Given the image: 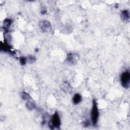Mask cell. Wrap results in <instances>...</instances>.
I'll return each instance as SVG.
<instances>
[{"mask_svg": "<svg viewBox=\"0 0 130 130\" xmlns=\"http://www.w3.org/2000/svg\"><path fill=\"white\" fill-rule=\"evenodd\" d=\"M91 121L93 125H96L97 123L99 117V111L97 103L95 100H93L92 107L91 112Z\"/></svg>", "mask_w": 130, "mask_h": 130, "instance_id": "1", "label": "cell"}, {"mask_svg": "<svg viewBox=\"0 0 130 130\" xmlns=\"http://www.w3.org/2000/svg\"><path fill=\"white\" fill-rule=\"evenodd\" d=\"M120 80L121 85L125 88L128 89L129 87L130 80V74L129 71H125L122 73L121 75Z\"/></svg>", "mask_w": 130, "mask_h": 130, "instance_id": "2", "label": "cell"}, {"mask_svg": "<svg viewBox=\"0 0 130 130\" xmlns=\"http://www.w3.org/2000/svg\"><path fill=\"white\" fill-rule=\"evenodd\" d=\"M39 26L42 31L44 33L49 32L52 30V26L48 21L42 20L39 23Z\"/></svg>", "mask_w": 130, "mask_h": 130, "instance_id": "3", "label": "cell"}, {"mask_svg": "<svg viewBox=\"0 0 130 130\" xmlns=\"http://www.w3.org/2000/svg\"><path fill=\"white\" fill-rule=\"evenodd\" d=\"M52 125L53 127L57 128H59L61 125V120L59 117V115L57 113V112H56L52 116Z\"/></svg>", "mask_w": 130, "mask_h": 130, "instance_id": "4", "label": "cell"}, {"mask_svg": "<svg viewBox=\"0 0 130 130\" xmlns=\"http://www.w3.org/2000/svg\"><path fill=\"white\" fill-rule=\"evenodd\" d=\"M76 57H77V55L72 53H69L67 56V61L70 64L74 65L77 61L76 60Z\"/></svg>", "mask_w": 130, "mask_h": 130, "instance_id": "5", "label": "cell"}, {"mask_svg": "<svg viewBox=\"0 0 130 130\" xmlns=\"http://www.w3.org/2000/svg\"><path fill=\"white\" fill-rule=\"evenodd\" d=\"M121 18L122 20L127 21L130 19V13L128 10H124L121 12Z\"/></svg>", "mask_w": 130, "mask_h": 130, "instance_id": "6", "label": "cell"}, {"mask_svg": "<svg viewBox=\"0 0 130 130\" xmlns=\"http://www.w3.org/2000/svg\"><path fill=\"white\" fill-rule=\"evenodd\" d=\"M82 100V97L79 93H76L73 98V102L74 104H78L80 103Z\"/></svg>", "mask_w": 130, "mask_h": 130, "instance_id": "7", "label": "cell"}, {"mask_svg": "<svg viewBox=\"0 0 130 130\" xmlns=\"http://www.w3.org/2000/svg\"><path fill=\"white\" fill-rule=\"evenodd\" d=\"M26 106L28 109L32 110L33 109H34L35 108L36 104L34 102H33V101H28L26 104Z\"/></svg>", "mask_w": 130, "mask_h": 130, "instance_id": "8", "label": "cell"}, {"mask_svg": "<svg viewBox=\"0 0 130 130\" xmlns=\"http://www.w3.org/2000/svg\"><path fill=\"white\" fill-rule=\"evenodd\" d=\"M21 98L25 100H28L31 99V97L29 95V94L26 92H23L22 93H21Z\"/></svg>", "mask_w": 130, "mask_h": 130, "instance_id": "9", "label": "cell"}, {"mask_svg": "<svg viewBox=\"0 0 130 130\" xmlns=\"http://www.w3.org/2000/svg\"><path fill=\"white\" fill-rule=\"evenodd\" d=\"M12 23V21L10 19H6L4 21V27L5 28H8L9 27V26H10L11 24Z\"/></svg>", "mask_w": 130, "mask_h": 130, "instance_id": "10", "label": "cell"}, {"mask_svg": "<svg viewBox=\"0 0 130 130\" xmlns=\"http://www.w3.org/2000/svg\"><path fill=\"white\" fill-rule=\"evenodd\" d=\"M36 61V58L34 56H28L27 59V61H28L30 63H32Z\"/></svg>", "mask_w": 130, "mask_h": 130, "instance_id": "11", "label": "cell"}, {"mask_svg": "<svg viewBox=\"0 0 130 130\" xmlns=\"http://www.w3.org/2000/svg\"><path fill=\"white\" fill-rule=\"evenodd\" d=\"M27 61V59L25 57H21L20 59V63L22 65H25Z\"/></svg>", "mask_w": 130, "mask_h": 130, "instance_id": "12", "label": "cell"}, {"mask_svg": "<svg viewBox=\"0 0 130 130\" xmlns=\"http://www.w3.org/2000/svg\"><path fill=\"white\" fill-rule=\"evenodd\" d=\"M46 11H47V10H46V7L45 6H43L41 8V13L42 14H45L46 13Z\"/></svg>", "mask_w": 130, "mask_h": 130, "instance_id": "13", "label": "cell"}]
</instances>
